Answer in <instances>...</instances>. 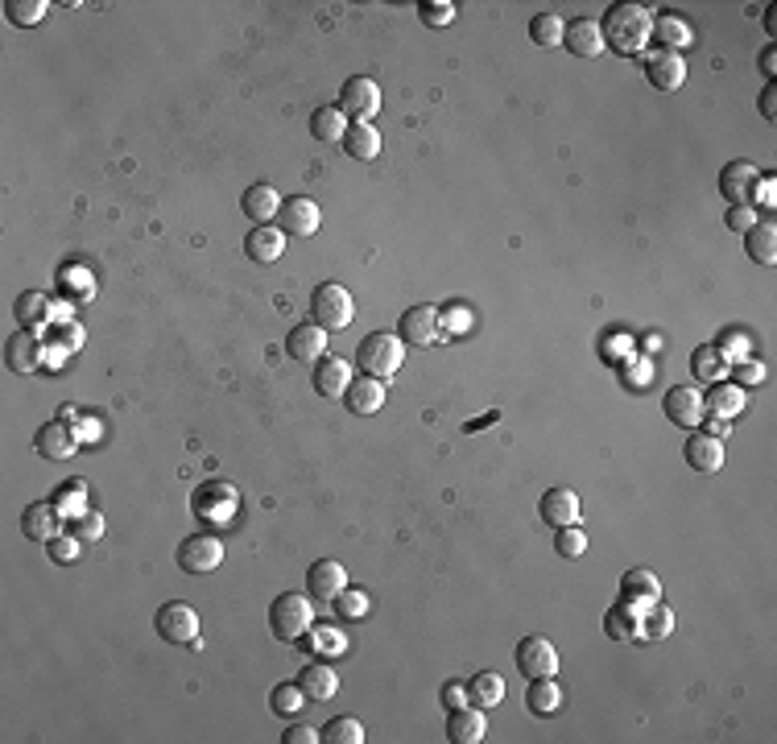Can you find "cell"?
Returning a JSON list of instances; mask_svg holds the SVG:
<instances>
[{
    "label": "cell",
    "instance_id": "14",
    "mask_svg": "<svg viewBox=\"0 0 777 744\" xmlns=\"http://www.w3.org/2000/svg\"><path fill=\"white\" fill-rule=\"evenodd\" d=\"M682 455H687V463L695 472L716 476L724 468V439H716V434H707V430H695L691 439L682 443Z\"/></svg>",
    "mask_w": 777,
    "mask_h": 744
},
{
    "label": "cell",
    "instance_id": "47",
    "mask_svg": "<svg viewBox=\"0 0 777 744\" xmlns=\"http://www.w3.org/2000/svg\"><path fill=\"white\" fill-rule=\"evenodd\" d=\"M554 550L563 558H579L587 550V530H579V525H563V530H554Z\"/></svg>",
    "mask_w": 777,
    "mask_h": 744
},
{
    "label": "cell",
    "instance_id": "33",
    "mask_svg": "<svg viewBox=\"0 0 777 744\" xmlns=\"http://www.w3.org/2000/svg\"><path fill=\"white\" fill-rule=\"evenodd\" d=\"M691 368H695V377L707 381V385L728 381V372H732V364H728V356L720 352V344H703V348H695Z\"/></svg>",
    "mask_w": 777,
    "mask_h": 744
},
{
    "label": "cell",
    "instance_id": "20",
    "mask_svg": "<svg viewBox=\"0 0 777 744\" xmlns=\"http://www.w3.org/2000/svg\"><path fill=\"white\" fill-rule=\"evenodd\" d=\"M244 253H248V261H257V265L282 261V253H286V232L273 228V224H257L253 232H248V240H244Z\"/></svg>",
    "mask_w": 777,
    "mask_h": 744
},
{
    "label": "cell",
    "instance_id": "17",
    "mask_svg": "<svg viewBox=\"0 0 777 744\" xmlns=\"http://www.w3.org/2000/svg\"><path fill=\"white\" fill-rule=\"evenodd\" d=\"M286 352H290V360H298V364H319V360L327 356V331H323L319 323H302V327H294L290 339H286Z\"/></svg>",
    "mask_w": 777,
    "mask_h": 744
},
{
    "label": "cell",
    "instance_id": "9",
    "mask_svg": "<svg viewBox=\"0 0 777 744\" xmlns=\"http://www.w3.org/2000/svg\"><path fill=\"white\" fill-rule=\"evenodd\" d=\"M339 112H344L348 120L372 124V116L381 112V87L372 79H364V75H352L344 83V91H339Z\"/></svg>",
    "mask_w": 777,
    "mask_h": 744
},
{
    "label": "cell",
    "instance_id": "37",
    "mask_svg": "<svg viewBox=\"0 0 777 744\" xmlns=\"http://www.w3.org/2000/svg\"><path fill=\"white\" fill-rule=\"evenodd\" d=\"M703 406H707V414H716V418H736L744 410V389L720 381V385H711V393L703 397Z\"/></svg>",
    "mask_w": 777,
    "mask_h": 744
},
{
    "label": "cell",
    "instance_id": "21",
    "mask_svg": "<svg viewBox=\"0 0 777 744\" xmlns=\"http://www.w3.org/2000/svg\"><path fill=\"white\" fill-rule=\"evenodd\" d=\"M488 736V720H484V707H455L447 716V740L451 744H480Z\"/></svg>",
    "mask_w": 777,
    "mask_h": 744
},
{
    "label": "cell",
    "instance_id": "39",
    "mask_svg": "<svg viewBox=\"0 0 777 744\" xmlns=\"http://www.w3.org/2000/svg\"><path fill=\"white\" fill-rule=\"evenodd\" d=\"M670 629H674V612L658 600V604L645 608L641 629H637V641H662V637H670Z\"/></svg>",
    "mask_w": 777,
    "mask_h": 744
},
{
    "label": "cell",
    "instance_id": "54",
    "mask_svg": "<svg viewBox=\"0 0 777 744\" xmlns=\"http://www.w3.org/2000/svg\"><path fill=\"white\" fill-rule=\"evenodd\" d=\"M736 381H740V385H761V381H765V364H761V360H744V364H736Z\"/></svg>",
    "mask_w": 777,
    "mask_h": 744
},
{
    "label": "cell",
    "instance_id": "52",
    "mask_svg": "<svg viewBox=\"0 0 777 744\" xmlns=\"http://www.w3.org/2000/svg\"><path fill=\"white\" fill-rule=\"evenodd\" d=\"M418 13H422V21L434 25V29H443V25L455 21V5H451V0H430V5H422Z\"/></svg>",
    "mask_w": 777,
    "mask_h": 744
},
{
    "label": "cell",
    "instance_id": "19",
    "mask_svg": "<svg viewBox=\"0 0 777 744\" xmlns=\"http://www.w3.org/2000/svg\"><path fill=\"white\" fill-rule=\"evenodd\" d=\"M538 517L550 530H563V525H579V496L571 488H550L538 505Z\"/></svg>",
    "mask_w": 777,
    "mask_h": 744
},
{
    "label": "cell",
    "instance_id": "41",
    "mask_svg": "<svg viewBox=\"0 0 777 744\" xmlns=\"http://www.w3.org/2000/svg\"><path fill=\"white\" fill-rule=\"evenodd\" d=\"M310 699H306V691L298 687V682H277V687H273V695H269V707L277 711V716H298V711L306 707Z\"/></svg>",
    "mask_w": 777,
    "mask_h": 744
},
{
    "label": "cell",
    "instance_id": "5",
    "mask_svg": "<svg viewBox=\"0 0 777 744\" xmlns=\"http://www.w3.org/2000/svg\"><path fill=\"white\" fill-rule=\"evenodd\" d=\"M153 629H158V637L170 641V645H191V649L203 645V641H199V612L186 604V600L162 604L158 616H153Z\"/></svg>",
    "mask_w": 777,
    "mask_h": 744
},
{
    "label": "cell",
    "instance_id": "13",
    "mask_svg": "<svg viewBox=\"0 0 777 744\" xmlns=\"http://www.w3.org/2000/svg\"><path fill=\"white\" fill-rule=\"evenodd\" d=\"M439 327H443L439 310L422 302V306H410L406 315H401V327H397V335L406 339V344H418V348H426V344H439Z\"/></svg>",
    "mask_w": 777,
    "mask_h": 744
},
{
    "label": "cell",
    "instance_id": "12",
    "mask_svg": "<svg viewBox=\"0 0 777 744\" xmlns=\"http://www.w3.org/2000/svg\"><path fill=\"white\" fill-rule=\"evenodd\" d=\"M662 410H666V418L674 422V426H699L703 418H707V406H703V393L699 389H691V385H674L666 397H662Z\"/></svg>",
    "mask_w": 777,
    "mask_h": 744
},
{
    "label": "cell",
    "instance_id": "16",
    "mask_svg": "<svg viewBox=\"0 0 777 744\" xmlns=\"http://www.w3.org/2000/svg\"><path fill=\"white\" fill-rule=\"evenodd\" d=\"M645 79L658 91H678L682 83H687V58L670 54V50H654L645 58Z\"/></svg>",
    "mask_w": 777,
    "mask_h": 744
},
{
    "label": "cell",
    "instance_id": "51",
    "mask_svg": "<svg viewBox=\"0 0 777 744\" xmlns=\"http://www.w3.org/2000/svg\"><path fill=\"white\" fill-rule=\"evenodd\" d=\"M79 538L75 534H58V538H50L46 542V550H50V558H54V563H75V558H79Z\"/></svg>",
    "mask_w": 777,
    "mask_h": 744
},
{
    "label": "cell",
    "instance_id": "15",
    "mask_svg": "<svg viewBox=\"0 0 777 744\" xmlns=\"http://www.w3.org/2000/svg\"><path fill=\"white\" fill-rule=\"evenodd\" d=\"M761 170L753 162H728L720 170V195L732 203V207H749L753 203V186H757Z\"/></svg>",
    "mask_w": 777,
    "mask_h": 744
},
{
    "label": "cell",
    "instance_id": "7",
    "mask_svg": "<svg viewBox=\"0 0 777 744\" xmlns=\"http://www.w3.org/2000/svg\"><path fill=\"white\" fill-rule=\"evenodd\" d=\"M224 563V542L215 538V534H191V538H182L178 546V567L186 575H211V571H220Z\"/></svg>",
    "mask_w": 777,
    "mask_h": 744
},
{
    "label": "cell",
    "instance_id": "44",
    "mask_svg": "<svg viewBox=\"0 0 777 744\" xmlns=\"http://www.w3.org/2000/svg\"><path fill=\"white\" fill-rule=\"evenodd\" d=\"M50 13L46 0H5V17L13 25H38Z\"/></svg>",
    "mask_w": 777,
    "mask_h": 744
},
{
    "label": "cell",
    "instance_id": "32",
    "mask_svg": "<svg viewBox=\"0 0 777 744\" xmlns=\"http://www.w3.org/2000/svg\"><path fill=\"white\" fill-rule=\"evenodd\" d=\"M744 253H749L757 265H773L777 261V224L757 220L749 232H744Z\"/></svg>",
    "mask_w": 777,
    "mask_h": 744
},
{
    "label": "cell",
    "instance_id": "40",
    "mask_svg": "<svg viewBox=\"0 0 777 744\" xmlns=\"http://www.w3.org/2000/svg\"><path fill=\"white\" fill-rule=\"evenodd\" d=\"M563 34H567V21L554 17V13H538V17L530 21V42L542 46V50L563 46Z\"/></svg>",
    "mask_w": 777,
    "mask_h": 744
},
{
    "label": "cell",
    "instance_id": "4",
    "mask_svg": "<svg viewBox=\"0 0 777 744\" xmlns=\"http://www.w3.org/2000/svg\"><path fill=\"white\" fill-rule=\"evenodd\" d=\"M236 509H240V492L228 480H203L191 492V513L203 525H228L236 517Z\"/></svg>",
    "mask_w": 777,
    "mask_h": 744
},
{
    "label": "cell",
    "instance_id": "42",
    "mask_svg": "<svg viewBox=\"0 0 777 744\" xmlns=\"http://www.w3.org/2000/svg\"><path fill=\"white\" fill-rule=\"evenodd\" d=\"M17 319H21V327H42V323H50V298L38 294V290L21 294L17 298Z\"/></svg>",
    "mask_w": 777,
    "mask_h": 744
},
{
    "label": "cell",
    "instance_id": "53",
    "mask_svg": "<svg viewBox=\"0 0 777 744\" xmlns=\"http://www.w3.org/2000/svg\"><path fill=\"white\" fill-rule=\"evenodd\" d=\"M724 224H728L732 232H749V228L757 224V211H753V207H728Z\"/></svg>",
    "mask_w": 777,
    "mask_h": 744
},
{
    "label": "cell",
    "instance_id": "23",
    "mask_svg": "<svg viewBox=\"0 0 777 744\" xmlns=\"http://www.w3.org/2000/svg\"><path fill=\"white\" fill-rule=\"evenodd\" d=\"M352 381H356V377H352V364H348V360L323 356V360L315 364V393H319V397H331V401L344 397Z\"/></svg>",
    "mask_w": 777,
    "mask_h": 744
},
{
    "label": "cell",
    "instance_id": "38",
    "mask_svg": "<svg viewBox=\"0 0 777 744\" xmlns=\"http://www.w3.org/2000/svg\"><path fill=\"white\" fill-rule=\"evenodd\" d=\"M468 699L476 707H496L505 699V678L501 674H492V670H480L472 682H468Z\"/></svg>",
    "mask_w": 777,
    "mask_h": 744
},
{
    "label": "cell",
    "instance_id": "25",
    "mask_svg": "<svg viewBox=\"0 0 777 744\" xmlns=\"http://www.w3.org/2000/svg\"><path fill=\"white\" fill-rule=\"evenodd\" d=\"M563 46L575 54V58H600L608 46H604V34H600V25L596 21H567V34H563Z\"/></svg>",
    "mask_w": 777,
    "mask_h": 744
},
{
    "label": "cell",
    "instance_id": "10",
    "mask_svg": "<svg viewBox=\"0 0 777 744\" xmlns=\"http://www.w3.org/2000/svg\"><path fill=\"white\" fill-rule=\"evenodd\" d=\"M348 587V571L344 563H335V558H319L315 567L306 571V596L315 604H335V596Z\"/></svg>",
    "mask_w": 777,
    "mask_h": 744
},
{
    "label": "cell",
    "instance_id": "49",
    "mask_svg": "<svg viewBox=\"0 0 777 744\" xmlns=\"http://www.w3.org/2000/svg\"><path fill=\"white\" fill-rule=\"evenodd\" d=\"M310 649H315V654H339V649H344V633L339 629H331V625H310V641H306Z\"/></svg>",
    "mask_w": 777,
    "mask_h": 744
},
{
    "label": "cell",
    "instance_id": "30",
    "mask_svg": "<svg viewBox=\"0 0 777 744\" xmlns=\"http://www.w3.org/2000/svg\"><path fill=\"white\" fill-rule=\"evenodd\" d=\"M344 153L352 162H372L381 153V133L372 129V124H364V120H352L348 133H344Z\"/></svg>",
    "mask_w": 777,
    "mask_h": 744
},
{
    "label": "cell",
    "instance_id": "29",
    "mask_svg": "<svg viewBox=\"0 0 777 744\" xmlns=\"http://www.w3.org/2000/svg\"><path fill=\"white\" fill-rule=\"evenodd\" d=\"M344 401H348L352 414H377L385 406V381H377V377H356L348 385Z\"/></svg>",
    "mask_w": 777,
    "mask_h": 744
},
{
    "label": "cell",
    "instance_id": "1",
    "mask_svg": "<svg viewBox=\"0 0 777 744\" xmlns=\"http://www.w3.org/2000/svg\"><path fill=\"white\" fill-rule=\"evenodd\" d=\"M600 34L616 54H641L654 38V13L645 5H612L600 21Z\"/></svg>",
    "mask_w": 777,
    "mask_h": 744
},
{
    "label": "cell",
    "instance_id": "58",
    "mask_svg": "<svg viewBox=\"0 0 777 744\" xmlns=\"http://www.w3.org/2000/svg\"><path fill=\"white\" fill-rule=\"evenodd\" d=\"M761 71L765 75H777V46H765L761 50Z\"/></svg>",
    "mask_w": 777,
    "mask_h": 744
},
{
    "label": "cell",
    "instance_id": "36",
    "mask_svg": "<svg viewBox=\"0 0 777 744\" xmlns=\"http://www.w3.org/2000/svg\"><path fill=\"white\" fill-rule=\"evenodd\" d=\"M637 629H641V608H633V604H616V608H608V616H604V633H608L612 641H637Z\"/></svg>",
    "mask_w": 777,
    "mask_h": 744
},
{
    "label": "cell",
    "instance_id": "31",
    "mask_svg": "<svg viewBox=\"0 0 777 744\" xmlns=\"http://www.w3.org/2000/svg\"><path fill=\"white\" fill-rule=\"evenodd\" d=\"M654 38H658V46H662V50L682 54V50H691V46H695V29H691L687 21H682V17L666 13V17H658V21H654Z\"/></svg>",
    "mask_w": 777,
    "mask_h": 744
},
{
    "label": "cell",
    "instance_id": "45",
    "mask_svg": "<svg viewBox=\"0 0 777 744\" xmlns=\"http://www.w3.org/2000/svg\"><path fill=\"white\" fill-rule=\"evenodd\" d=\"M58 286L67 290V294H75V298H96V277H91V273H87L83 265H71V269H62Z\"/></svg>",
    "mask_w": 777,
    "mask_h": 744
},
{
    "label": "cell",
    "instance_id": "3",
    "mask_svg": "<svg viewBox=\"0 0 777 744\" xmlns=\"http://www.w3.org/2000/svg\"><path fill=\"white\" fill-rule=\"evenodd\" d=\"M315 625V600L298 596V592H282L269 604V633L277 641H302Z\"/></svg>",
    "mask_w": 777,
    "mask_h": 744
},
{
    "label": "cell",
    "instance_id": "48",
    "mask_svg": "<svg viewBox=\"0 0 777 744\" xmlns=\"http://www.w3.org/2000/svg\"><path fill=\"white\" fill-rule=\"evenodd\" d=\"M335 612L344 616V620H360V616H368V592H360V587H344V592L335 596Z\"/></svg>",
    "mask_w": 777,
    "mask_h": 744
},
{
    "label": "cell",
    "instance_id": "59",
    "mask_svg": "<svg viewBox=\"0 0 777 744\" xmlns=\"http://www.w3.org/2000/svg\"><path fill=\"white\" fill-rule=\"evenodd\" d=\"M753 195H761V203H765V207H773V182H769V178H765V182L757 178V186H753Z\"/></svg>",
    "mask_w": 777,
    "mask_h": 744
},
{
    "label": "cell",
    "instance_id": "43",
    "mask_svg": "<svg viewBox=\"0 0 777 744\" xmlns=\"http://www.w3.org/2000/svg\"><path fill=\"white\" fill-rule=\"evenodd\" d=\"M323 744H364V724L356 716H335L323 728Z\"/></svg>",
    "mask_w": 777,
    "mask_h": 744
},
{
    "label": "cell",
    "instance_id": "56",
    "mask_svg": "<svg viewBox=\"0 0 777 744\" xmlns=\"http://www.w3.org/2000/svg\"><path fill=\"white\" fill-rule=\"evenodd\" d=\"M282 740H286V744H319V740H323V732H319V728H310V724H298V728H290Z\"/></svg>",
    "mask_w": 777,
    "mask_h": 744
},
{
    "label": "cell",
    "instance_id": "28",
    "mask_svg": "<svg viewBox=\"0 0 777 744\" xmlns=\"http://www.w3.org/2000/svg\"><path fill=\"white\" fill-rule=\"evenodd\" d=\"M240 211L253 224H269V220H277V211H282V195H277L269 182H257V186H248V191H244Z\"/></svg>",
    "mask_w": 777,
    "mask_h": 744
},
{
    "label": "cell",
    "instance_id": "55",
    "mask_svg": "<svg viewBox=\"0 0 777 744\" xmlns=\"http://www.w3.org/2000/svg\"><path fill=\"white\" fill-rule=\"evenodd\" d=\"M472 699H468V687H459V682H447L443 687V707L447 711H455V707H468Z\"/></svg>",
    "mask_w": 777,
    "mask_h": 744
},
{
    "label": "cell",
    "instance_id": "18",
    "mask_svg": "<svg viewBox=\"0 0 777 744\" xmlns=\"http://www.w3.org/2000/svg\"><path fill=\"white\" fill-rule=\"evenodd\" d=\"M34 447H38V455L42 459H71L75 455V447H79V434L71 430V422H46L42 430H38V439H34Z\"/></svg>",
    "mask_w": 777,
    "mask_h": 744
},
{
    "label": "cell",
    "instance_id": "22",
    "mask_svg": "<svg viewBox=\"0 0 777 744\" xmlns=\"http://www.w3.org/2000/svg\"><path fill=\"white\" fill-rule=\"evenodd\" d=\"M5 364H9V372H17V377H25V372H38V364H42V339L34 335V331H17L9 344H5Z\"/></svg>",
    "mask_w": 777,
    "mask_h": 744
},
{
    "label": "cell",
    "instance_id": "27",
    "mask_svg": "<svg viewBox=\"0 0 777 744\" xmlns=\"http://www.w3.org/2000/svg\"><path fill=\"white\" fill-rule=\"evenodd\" d=\"M620 600L633 604V608H649V604H658V600H662V583H658V575H654V571H645V567L629 571L625 579H620Z\"/></svg>",
    "mask_w": 777,
    "mask_h": 744
},
{
    "label": "cell",
    "instance_id": "46",
    "mask_svg": "<svg viewBox=\"0 0 777 744\" xmlns=\"http://www.w3.org/2000/svg\"><path fill=\"white\" fill-rule=\"evenodd\" d=\"M67 534H75L79 542H100V538H104V513L87 509V513H79V517H71V530H67Z\"/></svg>",
    "mask_w": 777,
    "mask_h": 744
},
{
    "label": "cell",
    "instance_id": "26",
    "mask_svg": "<svg viewBox=\"0 0 777 744\" xmlns=\"http://www.w3.org/2000/svg\"><path fill=\"white\" fill-rule=\"evenodd\" d=\"M298 687L306 691L310 703H327L339 695V674L327 666V662H310L298 670Z\"/></svg>",
    "mask_w": 777,
    "mask_h": 744
},
{
    "label": "cell",
    "instance_id": "50",
    "mask_svg": "<svg viewBox=\"0 0 777 744\" xmlns=\"http://www.w3.org/2000/svg\"><path fill=\"white\" fill-rule=\"evenodd\" d=\"M54 505H58V513H62V517H79V513H87L83 484H67L62 492H54Z\"/></svg>",
    "mask_w": 777,
    "mask_h": 744
},
{
    "label": "cell",
    "instance_id": "8",
    "mask_svg": "<svg viewBox=\"0 0 777 744\" xmlns=\"http://www.w3.org/2000/svg\"><path fill=\"white\" fill-rule=\"evenodd\" d=\"M277 228L294 240H306L323 228V207L306 195H294V199H282V211H277Z\"/></svg>",
    "mask_w": 777,
    "mask_h": 744
},
{
    "label": "cell",
    "instance_id": "34",
    "mask_svg": "<svg viewBox=\"0 0 777 744\" xmlns=\"http://www.w3.org/2000/svg\"><path fill=\"white\" fill-rule=\"evenodd\" d=\"M348 124L352 120L339 108H315V116H310V133H315V141H323V145H344Z\"/></svg>",
    "mask_w": 777,
    "mask_h": 744
},
{
    "label": "cell",
    "instance_id": "35",
    "mask_svg": "<svg viewBox=\"0 0 777 744\" xmlns=\"http://www.w3.org/2000/svg\"><path fill=\"white\" fill-rule=\"evenodd\" d=\"M525 707L534 711V716H554L558 707H563V691H558L554 678H530V691H525Z\"/></svg>",
    "mask_w": 777,
    "mask_h": 744
},
{
    "label": "cell",
    "instance_id": "6",
    "mask_svg": "<svg viewBox=\"0 0 777 744\" xmlns=\"http://www.w3.org/2000/svg\"><path fill=\"white\" fill-rule=\"evenodd\" d=\"M310 315L323 331H344L352 319H356V306H352V294L339 286V282H323L315 294H310Z\"/></svg>",
    "mask_w": 777,
    "mask_h": 744
},
{
    "label": "cell",
    "instance_id": "57",
    "mask_svg": "<svg viewBox=\"0 0 777 744\" xmlns=\"http://www.w3.org/2000/svg\"><path fill=\"white\" fill-rule=\"evenodd\" d=\"M773 104H777V91H773V83H769V87L761 91V116H765V120H773V116H777V108H773Z\"/></svg>",
    "mask_w": 777,
    "mask_h": 744
},
{
    "label": "cell",
    "instance_id": "60",
    "mask_svg": "<svg viewBox=\"0 0 777 744\" xmlns=\"http://www.w3.org/2000/svg\"><path fill=\"white\" fill-rule=\"evenodd\" d=\"M707 434H716V439H728V418H716L711 414V430Z\"/></svg>",
    "mask_w": 777,
    "mask_h": 744
},
{
    "label": "cell",
    "instance_id": "2",
    "mask_svg": "<svg viewBox=\"0 0 777 744\" xmlns=\"http://www.w3.org/2000/svg\"><path fill=\"white\" fill-rule=\"evenodd\" d=\"M356 364H360V372H368V377L393 381V372L406 364V339L393 335V331H372V335L360 339Z\"/></svg>",
    "mask_w": 777,
    "mask_h": 744
},
{
    "label": "cell",
    "instance_id": "11",
    "mask_svg": "<svg viewBox=\"0 0 777 744\" xmlns=\"http://www.w3.org/2000/svg\"><path fill=\"white\" fill-rule=\"evenodd\" d=\"M517 670L525 678H554L558 674V649L546 637H525L517 645Z\"/></svg>",
    "mask_w": 777,
    "mask_h": 744
},
{
    "label": "cell",
    "instance_id": "24",
    "mask_svg": "<svg viewBox=\"0 0 777 744\" xmlns=\"http://www.w3.org/2000/svg\"><path fill=\"white\" fill-rule=\"evenodd\" d=\"M58 530H62V513L54 509V501H34L21 513V534L25 538L50 542V538H58Z\"/></svg>",
    "mask_w": 777,
    "mask_h": 744
}]
</instances>
